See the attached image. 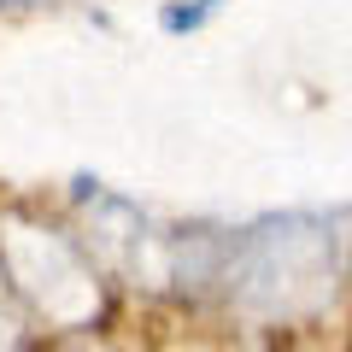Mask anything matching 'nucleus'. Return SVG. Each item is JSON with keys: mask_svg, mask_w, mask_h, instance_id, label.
Here are the masks:
<instances>
[{"mask_svg": "<svg viewBox=\"0 0 352 352\" xmlns=\"http://www.w3.org/2000/svg\"><path fill=\"white\" fill-rule=\"evenodd\" d=\"M346 270V223L317 212L264 217L229 247L223 288L252 323H305L340 288Z\"/></svg>", "mask_w": 352, "mask_h": 352, "instance_id": "obj_1", "label": "nucleus"}, {"mask_svg": "<svg viewBox=\"0 0 352 352\" xmlns=\"http://www.w3.org/2000/svg\"><path fill=\"white\" fill-rule=\"evenodd\" d=\"M0 270L47 329H94L106 311L100 264L30 212H0Z\"/></svg>", "mask_w": 352, "mask_h": 352, "instance_id": "obj_2", "label": "nucleus"}, {"mask_svg": "<svg viewBox=\"0 0 352 352\" xmlns=\"http://www.w3.org/2000/svg\"><path fill=\"white\" fill-rule=\"evenodd\" d=\"M76 212H82L88 252H94V258H106L112 270H124L129 282H147L159 229H153L135 206L118 200V194H106V188H82V194H76Z\"/></svg>", "mask_w": 352, "mask_h": 352, "instance_id": "obj_3", "label": "nucleus"}, {"mask_svg": "<svg viewBox=\"0 0 352 352\" xmlns=\"http://www.w3.org/2000/svg\"><path fill=\"white\" fill-rule=\"evenodd\" d=\"M0 6H36V0H0Z\"/></svg>", "mask_w": 352, "mask_h": 352, "instance_id": "obj_4", "label": "nucleus"}, {"mask_svg": "<svg viewBox=\"0 0 352 352\" xmlns=\"http://www.w3.org/2000/svg\"><path fill=\"white\" fill-rule=\"evenodd\" d=\"M76 352H100V346H76Z\"/></svg>", "mask_w": 352, "mask_h": 352, "instance_id": "obj_5", "label": "nucleus"}]
</instances>
